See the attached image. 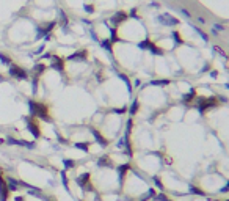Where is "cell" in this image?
<instances>
[{
	"instance_id": "1",
	"label": "cell",
	"mask_w": 229,
	"mask_h": 201,
	"mask_svg": "<svg viewBox=\"0 0 229 201\" xmlns=\"http://www.w3.org/2000/svg\"><path fill=\"white\" fill-rule=\"evenodd\" d=\"M29 105H30V113L32 115L39 116V118H43V120H49V116H47V107L46 105H43V104H38V102H35V101H30Z\"/></svg>"
},
{
	"instance_id": "2",
	"label": "cell",
	"mask_w": 229,
	"mask_h": 201,
	"mask_svg": "<svg viewBox=\"0 0 229 201\" xmlns=\"http://www.w3.org/2000/svg\"><path fill=\"white\" fill-rule=\"evenodd\" d=\"M10 74L13 75V77L20 79V80H25L27 77H29V72H27L25 69L19 68V66H11V69H10Z\"/></svg>"
},
{
	"instance_id": "3",
	"label": "cell",
	"mask_w": 229,
	"mask_h": 201,
	"mask_svg": "<svg viewBox=\"0 0 229 201\" xmlns=\"http://www.w3.org/2000/svg\"><path fill=\"white\" fill-rule=\"evenodd\" d=\"M158 20H160L162 24H165V25H177L179 24V19L177 17H174V16H171V14H168V13H165V14H160L157 17Z\"/></svg>"
},
{
	"instance_id": "4",
	"label": "cell",
	"mask_w": 229,
	"mask_h": 201,
	"mask_svg": "<svg viewBox=\"0 0 229 201\" xmlns=\"http://www.w3.org/2000/svg\"><path fill=\"white\" fill-rule=\"evenodd\" d=\"M77 184L82 187L83 190H91V185H89V173H83L77 178Z\"/></svg>"
},
{
	"instance_id": "5",
	"label": "cell",
	"mask_w": 229,
	"mask_h": 201,
	"mask_svg": "<svg viewBox=\"0 0 229 201\" xmlns=\"http://www.w3.org/2000/svg\"><path fill=\"white\" fill-rule=\"evenodd\" d=\"M8 195H10L8 185H6V181H3L2 175H0V201H8Z\"/></svg>"
},
{
	"instance_id": "6",
	"label": "cell",
	"mask_w": 229,
	"mask_h": 201,
	"mask_svg": "<svg viewBox=\"0 0 229 201\" xmlns=\"http://www.w3.org/2000/svg\"><path fill=\"white\" fill-rule=\"evenodd\" d=\"M27 129L32 132V135L35 137V138H38L39 135H41V130H39V127L36 126V123L35 121H32V120H27Z\"/></svg>"
},
{
	"instance_id": "7",
	"label": "cell",
	"mask_w": 229,
	"mask_h": 201,
	"mask_svg": "<svg viewBox=\"0 0 229 201\" xmlns=\"http://www.w3.org/2000/svg\"><path fill=\"white\" fill-rule=\"evenodd\" d=\"M8 143L10 145H19V146H25V148H29V149H32V148H35V143H32V142H25V140H17V138H8Z\"/></svg>"
},
{
	"instance_id": "8",
	"label": "cell",
	"mask_w": 229,
	"mask_h": 201,
	"mask_svg": "<svg viewBox=\"0 0 229 201\" xmlns=\"http://www.w3.org/2000/svg\"><path fill=\"white\" fill-rule=\"evenodd\" d=\"M52 68L57 69L58 72H63L65 71V60H61L58 57H52Z\"/></svg>"
},
{
	"instance_id": "9",
	"label": "cell",
	"mask_w": 229,
	"mask_h": 201,
	"mask_svg": "<svg viewBox=\"0 0 229 201\" xmlns=\"http://www.w3.org/2000/svg\"><path fill=\"white\" fill-rule=\"evenodd\" d=\"M68 60H71V61H85V60H86V50L75 52V53H72Z\"/></svg>"
},
{
	"instance_id": "10",
	"label": "cell",
	"mask_w": 229,
	"mask_h": 201,
	"mask_svg": "<svg viewBox=\"0 0 229 201\" xmlns=\"http://www.w3.org/2000/svg\"><path fill=\"white\" fill-rule=\"evenodd\" d=\"M6 185H8L10 192L17 190L19 189V181H17V179H13V178H8V179H6Z\"/></svg>"
},
{
	"instance_id": "11",
	"label": "cell",
	"mask_w": 229,
	"mask_h": 201,
	"mask_svg": "<svg viewBox=\"0 0 229 201\" xmlns=\"http://www.w3.org/2000/svg\"><path fill=\"white\" fill-rule=\"evenodd\" d=\"M91 132H93V135H94V138H96V142H98V143L101 145V146H107V140H105V138H104V137L98 132V130L91 129Z\"/></svg>"
},
{
	"instance_id": "12",
	"label": "cell",
	"mask_w": 229,
	"mask_h": 201,
	"mask_svg": "<svg viewBox=\"0 0 229 201\" xmlns=\"http://www.w3.org/2000/svg\"><path fill=\"white\" fill-rule=\"evenodd\" d=\"M126 17H127V16L124 14V13H116V14L112 17V22H113V24H119V22H122V20L126 19Z\"/></svg>"
},
{
	"instance_id": "13",
	"label": "cell",
	"mask_w": 229,
	"mask_h": 201,
	"mask_svg": "<svg viewBox=\"0 0 229 201\" xmlns=\"http://www.w3.org/2000/svg\"><path fill=\"white\" fill-rule=\"evenodd\" d=\"M98 165H99V167H112V162H110L108 157H101Z\"/></svg>"
},
{
	"instance_id": "14",
	"label": "cell",
	"mask_w": 229,
	"mask_h": 201,
	"mask_svg": "<svg viewBox=\"0 0 229 201\" xmlns=\"http://www.w3.org/2000/svg\"><path fill=\"white\" fill-rule=\"evenodd\" d=\"M149 85H152V87H165V85H170V80H152Z\"/></svg>"
},
{
	"instance_id": "15",
	"label": "cell",
	"mask_w": 229,
	"mask_h": 201,
	"mask_svg": "<svg viewBox=\"0 0 229 201\" xmlns=\"http://www.w3.org/2000/svg\"><path fill=\"white\" fill-rule=\"evenodd\" d=\"M44 69H46V66L44 65H36L35 66V69H33V72H35V77H38V75H41L44 72Z\"/></svg>"
},
{
	"instance_id": "16",
	"label": "cell",
	"mask_w": 229,
	"mask_h": 201,
	"mask_svg": "<svg viewBox=\"0 0 229 201\" xmlns=\"http://www.w3.org/2000/svg\"><path fill=\"white\" fill-rule=\"evenodd\" d=\"M212 29L217 32V33H220L221 35V32H224L226 30V27L223 25V24H218V22H215V24H212Z\"/></svg>"
},
{
	"instance_id": "17",
	"label": "cell",
	"mask_w": 229,
	"mask_h": 201,
	"mask_svg": "<svg viewBox=\"0 0 229 201\" xmlns=\"http://www.w3.org/2000/svg\"><path fill=\"white\" fill-rule=\"evenodd\" d=\"M193 29H195V30H196V33H198V35H199V36H201V38H203L204 41H209V36H207V35H206V33H204L203 30H201V29H199V27H196V25H193Z\"/></svg>"
},
{
	"instance_id": "18",
	"label": "cell",
	"mask_w": 229,
	"mask_h": 201,
	"mask_svg": "<svg viewBox=\"0 0 229 201\" xmlns=\"http://www.w3.org/2000/svg\"><path fill=\"white\" fill-rule=\"evenodd\" d=\"M75 148L82 149L83 152H88V143H75Z\"/></svg>"
},
{
	"instance_id": "19",
	"label": "cell",
	"mask_w": 229,
	"mask_h": 201,
	"mask_svg": "<svg viewBox=\"0 0 229 201\" xmlns=\"http://www.w3.org/2000/svg\"><path fill=\"white\" fill-rule=\"evenodd\" d=\"M152 46H154V44H151L149 41H143V43L138 44V47H140V49H151Z\"/></svg>"
},
{
	"instance_id": "20",
	"label": "cell",
	"mask_w": 229,
	"mask_h": 201,
	"mask_svg": "<svg viewBox=\"0 0 229 201\" xmlns=\"http://www.w3.org/2000/svg\"><path fill=\"white\" fill-rule=\"evenodd\" d=\"M63 163H65V168H72L74 165H75V162H74V160H71V159H65V160H63Z\"/></svg>"
},
{
	"instance_id": "21",
	"label": "cell",
	"mask_w": 229,
	"mask_h": 201,
	"mask_svg": "<svg viewBox=\"0 0 229 201\" xmlns=\"http://www.w3.org/2000/svg\"><path fill=\"white\" fill-rule=\"evenodd\" d=\"M129 170V165H122V167H119V178L122 179V176L126 175V171Z\"/></svg>"
},
{
	"instance_id": "22",
	"label": "cell",
	"mask_w": 229,
	"mask_h": 201,
	"mask_svg": "<svg viewBox=\"0 0 229 201\" xmlns=\"http://www.w3.org/2000/svg\"><path fill=\"white\" fill-rule=\"evenodd\" d=\"M58 13H60V17H61V24H63V25H66V24H68V16H66V14H65V13L61 11V10H60Z\"/></svg>"
},
{
	"instance_id": "23",
	"label": "cell",
	"mask_w": 229,
	"mask_h": 201,
	"mask_svg": "<svg viewBox=\"0 0 229 201\" xmlns=\"http://www.w3.org/2000/svg\"><path fill=\"white\" fill-rule=\"evenodd\" d=\"M101 44H102V47H104L105 50H108V52L112 50V44H110V41H102Z\"/></svg>"
},
{
	"instance_id": "24",
	"label": "cell",
	"mask_w": 229,
	"mask_h": 201,
	"mask_svg": "<svg viewBox=\"0 0 229 201\" xmlns=\"http://www.w3.org/2000/svg\"><path fill=\"white\" fill-rule=\"evenodd\" d=\"M0 61H2V63H3V65H10V61H11V60H10L8 57H6V55H3V53H0Z\"/></svg>"
},
{
	"instance_id": "25",
	"label": "cell",
	"mask_w": 229,
	"mask_h": 201,
	"mask_svg": "<svg viewBox=\"0 0 229 201\" xmlns=\"http://www.w3.org/2000/svg\"><path fill=\"white\" fill-rule=\"evenodd\" d=\"M61 181H63V185L66 187V189L69 190V187H68V178H66V171L61 173Z\"/></svg>"
},
{
	"instance_id": "26",
	"label": "cell",
	"mask_w": 229,
	"mask_h": 201,
	"mask_svg": "<svg viewBox=\"0 0 229 201\" xmlns=\"http://www.w3.org/2000/svg\"><path fill=\"white\" fill-rule=\"evenodd\" d=\"M196 22L199 24V25H206L207 22H206V19L203 17V16H196Z\"/></svg>"
},
{
	"instance_id": "27",
	"label": "cell",
	"mask_w": 229,
	"mask_h": 201,
	"mask_svg": "<svg viewBox=\"0 0 229 201\" xmlns=\"http://www.w3.org/2000/svg\"><path fill=\"white\" fill-rule=\"evenodd\" d=\"M137 108H138V102L135 101L134 104H132V107H130V113H137Z\"/></svg>"
},
{
	"instance_id": "28",
	"label": "cell",
	"mask_w": 229,
	"mask_h": 201,
	"mask_svg": "<svg viewBox=\"0 0 229 201\" xmlns=\"http://www.w3.org/2000/svg\"><path fill=\"white\" fill-rule=\"evenodd\" d=\"M83 8H85V11H86V13H93V11H94L93 5H85V6H83Z\"/></svg>"
},
{
	"instance_id": "29",
	"label": "cell",
	"mask_w": 229,
	"mask_h": 201,
	"mask_svg": "<svg viewBox=\"0 0 229 201\" xmlns=\"http://www.w3.org/2000/svg\"><path fill=\"white\" fill-rule=\"evenodd\" d=\"M180 13H182V14H184L185 17H191V14H190V13H188V11H187L185 8H180Z\"/></svg>"
},
{
	"instance_id": "30",
	"label": "cell",
	"mask_w": 229,
	"mask_h": 201,
	"mask_svg": "<svg viewBox=\"0 0 229 201\" xmlns=\"http://www.w3.org/2000/svg\"><path fill=\"white\" fill-rule=\"evenodd\" d=\"M115 112H116V113H124V112H126V108H116Z\"/></svg>"
},
{
	"instance_id": "31",
	"label": "cell",
	"mask_w": 229,
	"mask_h": 201,
	"mask_svg": "<svg viewBox=\"0 0 229 201\" xmlns=\"http://www.w3.org/2000/svg\"><path fill=\"white\" fill-rule=\"evenodd\" d=\"M229 190V182H227V185L224 187V189H221V192H227Z\"/></svg>"
},
{
	"instance_id": "32",
	"label": "cell",
	"mask_w": 229,
	"mask_h": 201,
	"mask_svg": "<svg viewBox=\"0 0 229 201\" xmlns=\"http://www.w3.org/2000/svg\"><path fill=\"white\" fill-rule=\"evenodd\" d=\"M14 201H24V196H17V198H14Z\"/></svg>"
},
{
	"instance_id": "33",
	"label": "cell",
	"mask_w": 229,
	"mask_h": 201,
	"mask_svg": "<svg viewBox=\"0 0 229 201\" xmlns=\"http://www.w3.org/2000/svg\"><path fill=\"white\" fill-rule=\"evenodd\" d=\"M226 87H227V88H229V84H227V85H226Z\"/></svg>"
}]
</instances>
